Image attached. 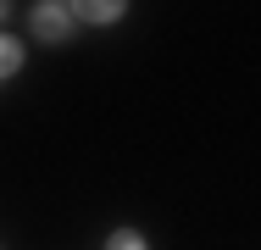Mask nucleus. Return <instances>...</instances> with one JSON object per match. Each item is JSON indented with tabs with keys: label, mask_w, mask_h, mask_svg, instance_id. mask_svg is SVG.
<instances>
[{
	"label": "nucleus",
	"mask_w": 261,
	"mask_h": 250,
	"mask_svg": "<svg viewBox=\"0 0 261 250\" xmlns=\"http://www.w3.org/2000/svg\"><path fill=\"white\" fill-rule=\"evenodd\" d=\"M0 17H6V6H0Z\"/></svg>",
	"instance_id": "nucleus-5"
},
{
	"label": "nucleus",
	"mask_w": 261,
	"mask_h": 250,
	"mask_svg": "<svg viewBox=\"0 0 261 250\" xmlns=\"http://www.w3.org/2000/svg\"><path fill=\"white\" fill-rule=\"evenodd\" d=\"M106 250H145V239H139L134 228H117V234L106 239Z\"/></svg>",
	"instance_id": "nucleus-4"
},
{
	"label": "nucleus",
	"mask_w": 261,
	"mask_h": 250,
	"mask_svg": "<svg viewBox=\"0 0 261 250\" xmlns=\"http://www.w3.org/2000/svg\"><path fill=\"white\" fill-rule=\"evenodd\" d=\"M122 11H128V6H122V0H89V6H67V17H84V22H117V17H122Z\"/></svg>",
	"instance_id": "nucleus-2"
},
{
	"label": "nucleus",
	"mask_w": 261,
	"mask_h": 250,
	"mask_svg": "<svg viewBox=\"0 0 261 250\" xmlns=\"http://www.w3.org/2000/svg\"><path fill=\"white\" fill-rule=\"evenodd\" d=\"M34 34L39 39H67L72 34V17H67V6H56V0H45V6H34Z\"/></svg>",
	"instance_id": "nucleus-1"
},
{
	"label": "nucleus",
	"mask_w": 261,
	"mask_h": 250,
	"mask_svg": "<svg viewBox=\"0 0 261 250\" xmlns=\"http://www.w3.org/2000/svg\"><path fill=\"white\" fill-rule=\"evenodd\" d=\"M17 67H22V45H17V39H6V34H0V78H11V72H17Z\"/></svg>",
	"instance_id": "nucleus-3"
}]
</instances>
